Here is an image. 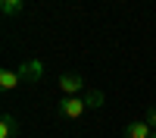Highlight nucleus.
<instances>
[{
  "mask_svg": "<svg viewBox=\"0 0 156 138\" xmlns=\"http://www.w3.org/2000/svg\"><path fill=\"white\" fill-rule=\"evenodd\" d=\"M22 6H25V0H0V9H3V16H16Z\"/></svg>",
  "mask_w": 156,
  "mask_h": 138,
  "instance_id": "423d86ee",
  "label": "nucleus"
},
{
  "mask_svg": "<svg viewBox=\"0 0 156 138\" xmlns=\"http://www.w3.org/2000/svg\"><path fill=\"white\" fill-rule=\"evenodd\" d=\"M16 132H19V119L12 113H3V119H0V138H12Z\"/></svg>",
  "mask_w": 156,
  "mask_h": 138,
  "instance_id": "20e7f679",
  "label": "nucleus"
},
{
  "mask_svg": "<svg viewBox=\"0 0 156 138\" xmlns=\"http://www.w3.org/2000/svg\"><path fill=\"white\" fill-rule=\"evenodd\" d=\"M144 119H147L153 129H156V107H150V110H147V116H144Z\"/></svg>",
  "mask_w": 156,
  "mask_h": 138,
  "instance_id": "0eeeda50",
  "label": "nucleus"
},
{
  "mask_svg": "<svg viewBox=\"0 0 156 138\" xmlns=\"http://www.w3.org/2000/svg\"><path fill=\"white\" fill-rule=\"evenodd\" d=\"M125 138H156V129L147 119H134L125 125Z\"/></svg>",
  "mask_w": 156,
  "mask_h": 138,
  "instance_id": "7ed1b4c3",
  "label": "nucleus"
},
{
  "mask_svg": "<svg viewBox=\"0 0 156 138\" xmlns=\"http://www.w3.org/2000/svg\"><path fill=\"white\" fill-rule=\"evenodd\" d=\"M100 104H103V94L100 91H87L84 97H62L56 110H59L62 119H78L87 107H100Z\"/></svg>",
  "mask_w": 156,
  "mask_h": 138,
  "instance_id": "f257e3e1",
  "label": "nucleus"
},
{
  "mask_svg": "<svg viewBox=\"0 0 156 138\" xmlns=\"http://www.w3.org/2000/svg\"><path fill=\"white\" fill-rule=\"evenodd\" d=\"M19 82H22V72H16V69H3L0 72V88H3V91H12Z\"/></svg>",
  "mask_w": 156,
  "mask_h": 138,
  "instance_id": "39448f33",
  "label": "nucleus"
},
{
  "mask_svg": "<svg viewBox=\"0 0 156 138\" xmlns=\"http://www.w3.org/2000/svg\"><path fill=\"white\" fill-rule=\"evenodd\" d=\"M59 88H62V97H78V91L84 88V79L75 72H66V75H59Z\"/></svg>",
  "mask_w": 156,
  "mask_h": 138,
  "instance_id": "f03ea898",
  "label": "nucleus"
}]
</instances>
